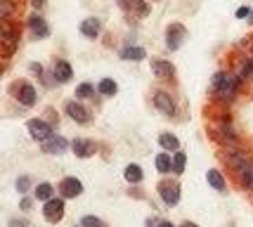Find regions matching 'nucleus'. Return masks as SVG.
<instances>
[{
	"label": "nucleus",
	"mask_w": 253,
	"mask_h": 227,
	"mask_svg": "<svg viewBox=\"0 0 253 227\" xmlns=\"http://www.w3.org/2000/svg\"><path fill=\"white\" fill-rule=\"evenodd\" d=\"M227 163H230L237 173H244L246 168H251V161H249L246 151H230V154H227Z\"/></svg>",
	"instance_id": "obj_10"
},
{
	"label": "nucleus",
	"mask_w": 253,
	"mask_h": 227,
	"mask_svg": "<svg viewBox=\"0 0 253 227\" xmlns=\"http://www.w3.org/2000/svg\"><path fill=\"white\" fill-rule=\"evenodd\" d=\"M59 194L64 196V199H76V196L83 194V184L76 178H64L59 182Z\"/></svg>",
	"instance_id": "obj_5"
},
{
	"label": "nucleus",
	"mask_w": 253,
	"mask_h": 227,
	"mask_svg": "<svg viewBox=\"0 0 253 227\" xmlns=\"http://www.w3.org/2000/svg\"><path fill=\"white\" fill-rule=\"evenodd\" d=\"M182 227H197V225H194V223H185V225H182Z\"/></svg>",
	"instance_id": "obj_38"
},
{
	"label": "nucleus",
	"mask_w": 253,
	"mask_h": 227,
	"mask_svg": "<svg viewBox=\"0 0 253 227\" xmlns=\"http://www.w3.org/2000/svg\"><path fill=\"white\" fill-rule=\"evenodd\" d=\"M185 36H187V31H185L182 24H170V26H168V33H166V45H168L170 50H177V47L182 45V41H185Z\"/></svg>",
	"instance_id": "obj_4"
},
{
	"label": "nucleus",
	"mask_w": 253,
	"mask_h": 227,
	"mask_svg": "<svg viewBox=\"0 0 253 227\" xmlns=\"http://www.w3.org/2000/svg\"><path fill=\"white\" fill-rule=\"evenodd\" d=\"M237 88H239V81L232 74H225V71H218L213 76V92L218 95V99L222 102H230L237 95Z\"/></svg>",
	"instance_id": "obj_1"
},
{
	"label": "nucleus",
	"mask_w": 253,
	"mask_h": 227,
	"mask_svg": "<svg viewBox=\"0 0 253 227\" xmlns=\"http://www.w3.org/2000/svg\"><path fill=\"white\" fill-rule=\"evenodd\" d=\"M249 22H251V24H253V12H251V17H249Z\"/></svg>",
	"instance_id": "obj_39"
},
{
	"label": "nucleus",
	"mask_w": 253,
	"mask_h": 227,
	"mask_svg": "<svg viewBox=\"0 0 253 227\" xmlns=\"http://www.w3.org/2000/svg\"><path fill=\"white\" fill-rule=\"evenodd\" d=\"M159 144H161L164 149H168V151H177V149H180V142H177V137H175V135H168V133H164V135L159 137Z\"/></svg>",
	"instance_id": "obj_23"
},
{
	"label": "nucleus",
	"mask_w": 253,
	"mask_h": 227,
	"mask_svg": "<svg viewBox=\"0 0 253 227\" xmlns=\"http://www.w3.org/2000/svg\"><path fill=\"white\" fill-rule=\"evenodd\" d=\"M43 216L47 223H59L62 218H64V196L62 199H47L43 206Z\"/></svg>",
	"instance_id": "obj_3"
},
{
	"label": "nucleus",
	"mask_w": 253,
	"mask_h": 227,
	"mask_svg": "<svg viewBox=\"0 0 253 227\" xmlns=\"http://www.w3.org/2000/svg\"><path fill=\"white\" fill-rule=\"evenodd\" d=\"M2 43H5V47H7V52H14V47L19 45V33L12 31L10 24L2 26Z\"/></svg>",
	"instance_id": "obj_17"
},
{
	"label": "nucleus",
	"mask_w": 253,
	"mask_h": 227,
	"mask_svg": "<svg viewBox=\"0 0 253 227\" xmlns=\"http://www.w3.org/2000/svg\"><path fill=\"white\" fill-rule=\"evenodd\" d=\"M156 171H159V173H170V171H173L170 154H159V156H156Z\"/></svg>",
	"instance_id": "obj_21"
},
{
	"label": "nucleus",
	"mask_w": 253,
	"mask_h": 227,
	"mask_svg": "<svg viewBox=\"0 0 253 227\" xmlns=\"http://www.w3.org/2000/svg\"><path fill=\"white\" fill-rule=\"evenodd\" d=\"M128 2H130V0H119V5H121V7H128Z\"/></svg>",
	"instance_id": "obj_36"
},
{
	"label": "nucleus",
	"mask_w": 253,
	"mask_h": 227,
	"mask_svg": "<svg viewBox=\"0 0 253 227\" xmlns=\"http://www.w3.org/2000/svg\"><path fill=\"white\" fill-rule=\"evenodd\" d=\"M66 114L71 116V119L76 121V123H88L90 121V114H88V109L85 107H81L78 102H66Z\"/></svg>",
	"instance_id": "obj_11"
},
{
	"label": "nucleus",
	"mask_w": 253,
	"mask_h": 227,
	"mask_svg": "<svg viewBox=\"0 0 253 227\" xmlns=\"http://www.w3.org/2000/svg\"><path fill=\"white\" fill-rule=\"evenodd\" d=\"M31 5H33V7H38V10H41V7L45 5V0H31Z\"/></svg>",
	"instance_id": "obj_34"
},
{
	"label": "nucleus",
	"mask_w": 253,
	"mask_h": 227,
	"mask_svg": "<svg viewBox=\"0 0 253 227\" xmlns=\"http://www.w3.org/2000/svg\"><path fill=\"white\" fill-rule=\"evenodd\" d=\"M126 180L128 182H140L142 180V168L137 166V163H130V166H126Z\"/></svg>",
	"instance_id": "obj_24"
},
{
	"label": "nucleus",
	"mask_w": 253,
	"mask_h": 227,
	"mask_svg": "<svg viewBox=\"0 0 253 227\" xmlns=\"http://www.w3.org/2000/svg\"><path fill=\"white\" fill-rule=\"evenodd\" d=\"M97 90L102 92V95H107V97H114V95L119 92V86H116V81H111V78H102Z\"/></svg>",
	"instance_id": "obj_18"
},
{
	"label": "nucleus",
	"mask_w": 253,
	"mask_h": 227,
	"mask_svg": "<svg viewBox=\"0 0 253 227\" xmlns=\"http://www.w3.org/2000/svg\"><path fill=\"white\" fill-rule=\"evenodd\" d=\"M29 206H31V199H24V201H22V211H29Z\"/></svg>",
	"instance_id": "obj_35"
},
{
	"label": "nucleus",
	"mask_w": 253,
	"mask_h": 227,
	"mask_svg": "<svg viewBox=\"0 0 253 227\" xmlns=\"http://www.w3.org/2000/svg\"><path fill=\"white\" fill-rule=\"evenodd\" d=\"M81 227H107V223L95 216H85V218H81Z\"/></svg>",
	"instance_id": "obj_28"
},
{
	"label": "nucleus",
	"mask_w": 253,
	"mask_h": 227,
	"mask_svg": "<svg viewBox=\"0 0 253 227\" xmlns=\"http://www.w3.org/2000/svg\"><path fill=\"white\" fill-rule=\"evenodd\" d=\"M52 184L50 182H41L36 187V199H41V201H47V199H52Z\"/></svg>",
	"instance_id": "obj_25"
},
{
	"label": "nucleus",
	"mask_w": 253,
	"mask_h": 227,
	"mask_svg": "<svg viewBox=\"0 0 253 227\" xmlns=\"http://www.w3.org/2000/svg\"><path fill=\"white\" fill-rule=\"evenodd\" d=\"M95 95V86H90V83H81V86L76 88V97L78 99H88Z\"/></svg>",
	"instance_id": "obj_27"
},
{
	"label": "nucleus",
	"mask_w": 253,
	"mask_h": 227,
	"mask_svg": "<svg viewBox=\"0 0 253 227\" xmlns=\"http://www.w3.org/2000/svg\"><path fill=\"white\" fill-rule=\"evenodd\" d=\"M185 163H187V156H185V151H177L175 156H173V173H175V175L185 173Z\"/></svg>",
	"instance_id": "obj_26"
},
{
	"label": "nucleus",
	"mask_w": 253,
	"mask_h": 227,
	"mask_svg": "<svg viewBox=\"0 0 253 227\" xmlns=\"http://www.w3.org/2000/svg\"><path fill=\"white\" fill-rule=\"evenodd\" d=\"M244 17H251V10H249V7H239V10H237V19H244Z\"/></svg>",
	"instance_id": "obj_32"
},
{
	"label": "nucleus",
	"mask_w": 253,
	"mask_h": 227,
	"mask_svg": "<svg viewBox=\"0 0 253 227\" xmlns=\"http://www.w3.org/2000/svg\"><path fill=\"white\" fill-rule=\"evenodd\" d=\"M242 175V184L246 187V189H253V166L251 168H246L244 173H239Z\"/></svg>",
	"instance_id": "obj_29"
},
{
	"label": "nucleus",
	"mask_w": 253,
	"mask_h": 227,
	"mask_svg": "<svg viewBox=\"0 0 253 227\" xmlns=\"http://www.w3.org/2000/svg\"><path fill=\"white\" fill-rule=\"evenodd\" d=\"M29 29H31L33 36H38V38H47V33H50V29H47V24H45V19L41 14H31V17H29Z\"/></svg>",
	"instance_id": "obj_14"
},
{
	"label": "nucleus",
	"mask_w": 253,
	"mask_h": 227,
	"mask_svg": "<svg viewBox=\"0 0 253 227\" xmlns=\"http://www.w3.org/2000/svg\"><path fill=\"white\" fill-rule=\"evenodd\" d=\"M128 7H130L135 14H140V17H147V14L152 12V5H149V2H144V0H130V2H128Z\"/></svg>",
	"instance_id": "obj_22"
},
{
	"label": "nucleus",
	"mask_w": 253,
	"mask_h": 227,
	"mask_svg": "<svg viewBox=\"0 0 253 227\" xmlns=\"http://www.w3.org/2000/svg\"><path fill=\"white\" fill-rule=\"evenodd\" d=\"M29 69H31V71H33L36 76H41V74H43V66H41V64H36V62H33V64H29Z\"/></svg>",
	"instance_id": "obj_33"
},
{
	"label": "nucleus",
	"mask_w": 253,
	"mask_h": 227,
	"mask_svg": "<svg viewBox=\"0 0 253 227\" xmlns=\"http://www.w3.org/2000/svg\"><path fill=\"white\" fill-rule=\"evenodd\" d=\"M99 31H102V24H99V19H95V17L81 22V33H83L85 38H97Z\"/></svg>",
	"instance_id": "obj_16"
},
{
	"label": "nucleus",
	"mask_w": 253,
	"mask_h": 227,
	"mask_svg": "<svg viewBox=\"0 0 253 227\" xmlns=\"http://www.w3.org/2000/svg\"><path fill=\"white\" fill-rule=\"evenodd\" d=\"M71 76H74V71H71V64L69 62H55V69H52V78H55V83H69L71 81Z\"/></svg>",
	"instance_id": "obj_12"
},
{
	"label": "nucleus",
	"mask_w": 253,
	"mask_h": 227,
	"mask_svg": "<svg viewBox=\"0 0 253 227\" xmlns=\"http://www.w3.org/2000/svg\"><path fill=\"white\" fill-rule=\"evenodd\" d=\"M154 107L161 111V114H166V116H173L175 114V102H173V97L168 95V92H164V90H159L154 95Z\"/></svg>",
	"instance_id": "obj_6"
},
{
	"label": "nucleus",
	"mask_w": 253,
	"mask_h": 227,
	"mask_svg": "<svg viewBox=\"0 0 253 227\" xmlns=\"http://www.w3.org/2000/svg\"><path fill=\"white\" fill-rule=\"evenodd\" d=\"M121 57L128 59V62H140V59L147 57V52H144V47H126L121 52Z\"/></svg>",
	"instance_id": "obj_20"
},
{
	"label": "nucleus",
	"mask_w": 253,
	"mask_h": 227,
	"mask_svg": "<svg viewBox=\"0 0 253 227\" xmlns=\"http://www.w3.org/2000/svg\"><path fill=\"white\" fill-rule=\"evenodd\" d=\"M29 187H31V178L22 175V178L17 180V189H19V194H26V192H29Z\"/></svg>",
	"instance_id": "obj_31"
},
{
	"label": "nucleus",
	"mask_w": 253,
	"mask_h": 227,
	"mask_svg": "<svg viewBox=\"0 0 253 227\" xmlns=\"http://www.w3.org/2000/svg\"><path fill=\"white\" fill-rule=\"evenodd\" d=\"M206 180H209V184L213 187V189H218V192H225V178H222L218 171H213V168H211L209 173H206Z\"/></svg>",
	"instance_id": "obj_19"
},
{
	"label": "nucleus",
	"mask_w": 253,
	"mask_h": 227,
	"mask_svg": "<svg viewBox=\"0 0 253 227\" xmlns=\"http://www.w3.org/2000/svg\"><path fill=\"white\" fill-rule=\"evenodd\" d=\"M159 227H175L173 223H159Z\"/></svg>",
	"instance_id": "obj_37"
},
{
	"label": "nucleus",
	"mask_w": 253,
	"mask_h": 227,
	"mask_svg": "<svg viewBox=\"0 0 253 227\" xmlns=\"http://www.w3.org/2000/svg\"><path fill=\"white\" fill-rule=\"evenodd\" d=\"M159 194H161V199H164L166 206H175L177 201H180V184L164 182L161 187H159Z\"/></svg>",
	"instance_id": "obj_7"
},
{
	"label": "nucleus",
	"mask_w": 253,
	"mask_h": 227,
	"mask_svg": "<svg viewBox=\"0 0 253 227\" xmlns=\"http://www.w3.org/2000/svg\"><path fill=\"white\" fill-rule=\"evenodd\" d=\"M242 78H244V81H253V59L244 62V66H242Z\"/></svg>",
	"instance_id": "obj_30"
},
{
	"label": "nucleus",
	"mask_w": 253,
	"mask_h": 227,
	"mask_svg": "<svg viewBox=\"0 0 253 227\" xmlns=\"http://www.w3.org/2000/svg\"><path fill=\"white\" fill-rule=\"evenodd\" d=\"M41 147H43L45 154H64L66 147H69V142L64 137H59V135H52V137H47V140L41 142Z\"/></svg>",
	"instance_id": "obj_8"
},
{
	"label": "nucleus",
	"mask_w": 253,
	"mask_h": 227,
	"mask_svg": "<svg viewBox=\"0 0 253 227\" xmlns=\"http://www.w3.org/2000/svg\"><path fill=\"white\" fill-rule=\"evenodd\" d=\"M152 71H154L156 78H170L175 74V66L166 59H152Z\"/></svg>",
	"instance_id": "obj_13"
},
{
	"label": "nucleus",
	"mask_w": 253,
	"mask_h": 227,
	"mask_svg": "<svg viewBox=\"0 0 253 227\" xmlns=\"http://www.w3.org/2000/svg\"><path fill=\"white\" fill-rule=\"evenodd\" d=\"M26 130H29V135H31L33 140H38V142H43V140H47V137L55 135V133H52V126L45 123L43 119H31L26 123Z\"/></svg>",
	"instance_id": "obj_2"
},
{
	"label": "nucleus",
	"mask_w": 253,
	"mask_h": 227,
	"mask_svg": "<svg viewBox=\"0 0 253 227\" xmlns=\"http://www.w3.org/2000/svg\"><path fill=\"white\" fill-rule=\"evenodd\" d=\"M17 99H19V104H24V107H33L36 99H38L36 88H33L31 83H19V88H17Z\"/></svg>",
	"instance_id": "obj_9"
},
{
	"label": "nucleus",
	"mask_w": 253,
	"mask_h": 227,
	"mask_svg": "<svg viewBox=\"0 0 253 227\" xmlns=\"http://www.w3.org/2000/svg\"><path fill=\"white\" fill-rule=\"evenodd\" d=\"M71 149H74V154L76 156H81V159H88V156H92L95 154V144L90 140H74L71 142Z\"/></svg>",
	"instance_id": "obj_15"
}]
</instances>
